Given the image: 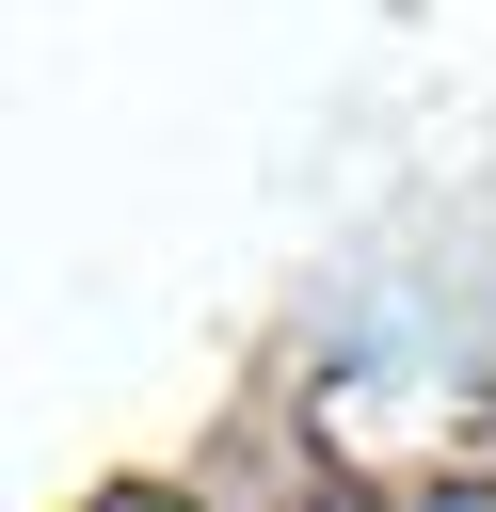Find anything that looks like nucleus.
I'll list each match as a JSON object with an SVG mask.
<instances>
[{
    "instance_id": "nucleus-1",
    "label": "nucleus",
    "mask_w": 496,
    "mask_h": 512,
    "mask_svg": "<svg viewBox=\"0 0 496 512\" xmlns=\"http://www.w3.org/2000/svg\"><path fill=\"white\" fill-rule=\"evenodd\" d=\"M80 512H192L176 480H112V496H80Z\"/></svg>"
},
{
    "instance_id": "nucleus-2",
    "label": "nucleus",
    "mask_w": 496,
    "mask_h": 512,
    "mask_svg": "<svg viewBox=\"0 0 496 512\" xmlns=\"http://www.w3.org/2000/svg\"><path fill=\"white\" fill-rule=\"evenodd\" d=\"M304 512H384V496H368V480H336V464H320V480H304Z\"/></svg>"
}]
</instances>
